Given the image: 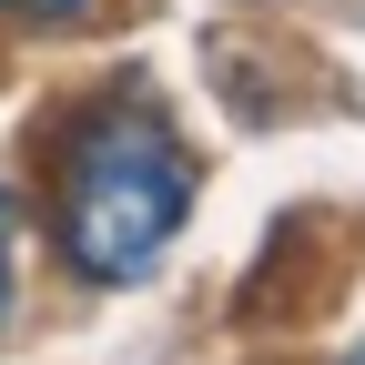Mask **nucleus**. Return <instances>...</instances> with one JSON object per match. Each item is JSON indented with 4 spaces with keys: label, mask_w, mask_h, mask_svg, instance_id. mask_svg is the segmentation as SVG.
Returning <instances> with one entry per match:
<instances>
[{
    "label": "nucleus",
    "mask_w": 365,
    "mask_h": 365,
    "mask_svg": "<svg viewBox=\"0 0 365 365\" xmlns=\"http://www.w3.org/2000/svg\"><path fill=\"white\" fill-rule=\"evenodd\" d=\"M182 203H193V153L173 143V122L153 102H112V112H91L61 143L51 223H61V264L91 274V284L153 274L173 223H182Z\"/></svg>",
    "instance_id": "nucleus-1"
},
{
    "label": "nucleus",
    "mask_w": 365,
    "mask_h": 365,
    "mask_svg": "<svg viewBox=\"0 0 365 365\" xmlns=\"http://www.w3.org/2000/svg\"><path fill=\"white\" fill-rule=\"evenodd\" d=\"M0 314H11V193H0Z\"/></svg>",
    "instance_id": "nucleus-2"
},
{
    "label": "nucleus",
    "mask_w": 365,
    "mask_h": 365,
    "mask_svg": "<svg viewBox=\"0 0 365 365\" xmlns=\"http://www.w3.org/2000/svg\"><path fill=\"white\" fill-rule=\"evenodd\" d=\"M0 11H41V21H61V11H81V0H0Z\"/></svg>",
    "instance_id": "nucleus-3"
}]
</instances>
